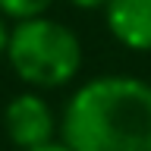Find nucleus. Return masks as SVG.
I'll return each instance as SVG.
<instances>
[{"label": "nucleus", "mask_w": 151, "mask_h": 151, "mask_svg": "<svg viewBox=\"0 0 151 151\" xmlns=\"http://www.w3.org/2000/svg\"><path fill=\"white\" fill-rule=\"evenodd\" d=\"M54 0H0V13L9 19H35V16H44L47 6Z\"/></svg>", "instance_id": "obj_5"}, {"label": "nucleus", "mask_w": 151, "mask_h": 151, "mask_svg": "<svg viewBox=\"0 0 151 151\" xmlns=\"http://www.w3.org/2000/svg\"><path fill=\"white\" fill-rule=\"evenodd\" d=\"M69 151H151V85L101 76L69 98L63 113Z\"/></svg>", "instance_id": "obj_1"}, {"label": "nucleus", "mask_w": 151, "mask_h": 151, "mask_svg": "<svg viewBox=\"0 0 151 151\" xmlns=\"http://www.w3.org/2000/svg\"><path fill=\"white\" fill-rule=\"evenodd\" d=\"M6 41H9V28L3 22V13H0V54H6Z\"/></svg>", "instance_id": "obj_7"}, {"label": "nucleus", "mask_w": 151, "mask_h": 151, "mask_svg": "<svg viewBox=\"0 0 151 151\" xmlns=\"http://www.w3.org/2000/svg\"><path fill=\"white\" fill-rule=\"evenodd\" d=\"M104 16L120 44L132 50H151V0H110Z\"/></svg>", "instance_id": "obj_4"}, {"label": "nucleus", "mask_w": 151, "mask_h": 151, "mask_svg": "<svg viewBox=\"0 0 151 151\" xmlns=\"http://www.w3.org/2000/svg\"><path fill=\"white\" fill-rule=\"evenodd\" d=\"M25 151H69V145H57V142H47V145H38V148H25Z\"/></svg>", "instance_id": "obj_8"}, {"label": "nucleus", "mask_w": 151, "mask_h": 151, "mask_svg": "<svg viewBox=\"0 0 151 151\" xmlns=\"http://www.w3.org/2000/svg\"><path fill=\"white\" fill-rule=\"evenodd\" d=\"M6 57L16 76L35 88H60L82 66L79 38L63 22H54L44 16L22 19L9 32Z\"/></svg>", "instance_id": "obj_2"}, {"label": "nucleus", "mask_w": 151, "mask_h": 151, "mask_svg": "<svg viewBox=\"0 0 151 151\" xmlns=\"http://www.w3.org/2000/svg\"><path fill=\"white\" fill-rule=\"evenodd\" d=\"M3 123H6L9 139L16 142L22 151L47 145L50 135H54V113H50V107H47V101L41 94H28V91L16 94L6 104Z\"/></svg>", "instance_id": "obj_3"}, {"label": "nucleus", "mask_w": 151, "mask_h": 151, "mask_svg": "<svg viewBox=\"0 0 151 151\" xmlns=\"http://www.w3.org/2000/svg\"><path fill=\"white\" fill-rule=\"evenodd\" d=\"M69 3H76L79 9H104L110 0H69Z\"/></svg>", "instance_id": "obj_6"}]
</instances>
